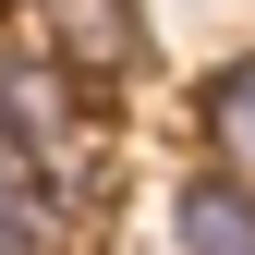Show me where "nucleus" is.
I'll use <instances>...</instances> for the list:
<instances>
[{"instance_id":"obj_1","label":"nucleus","mask_w":255,"mask_h":255,"mask_svg":"<svg viewBox=\"0 0 255 255\" xmlns=\"http://www.w3.org/2000/svg\"><path fill=\"white\" fill-rule=\"evenodd\" d=\"M0 158L37 182V195L85 182L98 134H85V98H73V73H61V61H0Z\"/></svg>"},{"instance_id":"obj_2","label":"nucleus","mask_w":255,"mask_h":255,"mask_svg":"<svg viewBox=\"0 0 255 255\" xmlns=\"http://www.w3.org/2000/svg\"><path fill=\"white\" fill-rule=\"evenodd\" d=\"M49 61L85 73V85L134 73V61H146V12H134V0H49Z\"/></svg>"},{"instance_id":"obj_3","label":"nucleus","mask_w":255,"mask_h":255,"mask_svg":"<svg viewBox=\"0 0 255 255\" xmlns=\"http://www.w3.org/2000/svg\"><path fill=\"white\" fill-rule=\"evenodd\" d=\"M170 231H182V255H255V195L207 170V182L170 195Z\"/></svg>"},{"instance_id":"obj_4","label":"nucleus","mask_w":255,"mask_h":255,"mask_svg":"<svg viewBox=\"0 0 255 255\" xmlns=\"http://www.w3.org/2000/svg\"><path fill=\"white\" fill-rule=\"evenodd\" d=\"M207 146H219V182H243V195H255V49L207 85Z\"/></svg>"},{"instance_id":"obj_5","label":"nucleus","mask_w":255,"mask_h":255,"mask_svg":"<svg viewBox=\"0 0 255 255\" xmlns=\"http://www.w3.org/2000/svg\"><path fill=\"white\" fill-rule=\"evenodd\" d=\"M37 231H49V195L0 158V255H37Z\"/></svg>"}]
</instances>
